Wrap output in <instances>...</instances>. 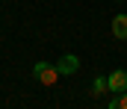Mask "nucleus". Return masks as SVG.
I'll return each instance as SVG.
<instances>
[{
    "mask_svg": "<svg viewBox=\"0 0 127 109\" xmlns=\"http://www.w3.org/2000/svg\"><path fill=\"white\" fill-rule=\"evenodd\" d=\"M32 77H35L41 86H53V83H56L62 74H59V68H56V65H47V62H35V65H32Z\"/></svg>",
    "mask_w": 127,
    "mask_h": 109,
    "instance_id": "nucleus-1",
    "label": "nucleus"
},
{
    "mask_svg": "<svg viewBox=\"0 0 127 109\" xmlns=\"http://www.w3.org/2000/svg\"><path fill=\"white\" fill-rule=\"evenodd\" d=\"M106 86H109L112 94L127 91V71H112V74H106Z\"/></svg>",
    "mask_w": 127,
    "mask_h": 109,
    "instance_id": "nucleus-2",
    "label": "nucleus"
},
{
    "mask_svg": "<svg viewBox=\"0 0 127 109\" xmlns=\"http://www.w3.org/2000/svg\"><path fill=\"white\" fill-rule=\"evenodd\" d=\"M56 68H59V74H62V77H71V74L80 71V59H77L74 53H65V56H59Z\"/></svg>",
    "mask_w": 127,
    "mask_h": 109,
    "instance_id": "nucleus-3",
    "label": "nucleus"
},
{
    "mask_svg": "<svg viewBox=\"0 0 127 109\" xmlns=\"http://www.w3.org/2000/svg\"><path fill=\"white\" fill-rule=\"evenodd\" d=\"M112 36L118 38V41L127 38V15H115L112 18Z\"/></svg>",
    "mask_w": 127,
    "mask_h": 109,
    "instance_id": "nucleus-4",
    "label": "nucleus"
},
{
    "mask_svg": "<svg viewBox=\"0 0 127 109\" xmlns=\"http://www.w3.org/2000/svg\"><path fill=\"white\" fill-rule=\"evenodd\" d=\"M89 91H92V97H100L103 91H109V86H106V77H95V80H92V88H89Z\"/></svg>",
    "mask_w": 127,
    "mask_h": 109,
    "instance_id": "nucleus-5",
    "label": "nucleus"
},
{
    "mask_svg": "<svg viewBox=\"0 0 127 109\" xmlns=\"http://www.w3.org/2000/svg\"><path fill=\"white\" fill-rule=\"evenodd\" d=\"M109 109H127V91H121V94H115V97L109 100Z\"/></svg>",
    "mask_w": 127,
    "mask_h": 109,
    "instance_id": "nucleus-6",
    "label": "nucleus"
}]
</instances>
